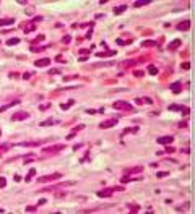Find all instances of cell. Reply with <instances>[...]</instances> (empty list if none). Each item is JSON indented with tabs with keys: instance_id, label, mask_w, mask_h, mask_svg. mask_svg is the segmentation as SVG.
I'll return each mask as SVG.
<instances>
[{
	"instance_id": "obj_1",
	"label": "cell",
	"mask_w": 195,
	"mask_h": 214,
	"mask_svg": "<svg viewBox=\"0 0 195 214\" xmlns=\"http://www.w3.org/2000/svg\"><path fill=\"white\" fill-rule=\"evenodd\" d=\"M70 185H75V182H60V183H55L52 187H46V188H41L39 191L44 193V191H54L57 188H65V187H70Z\"/></svg>"
},
{
	"instance_id": "obj_2",
	"label": "cell",
	"mask_w": 195,
	"mask_h": 214,
	"mask_svg": "<svg viewBox=\"0 0 195 214\" xmlns=\"http://www.w3.org/2000/svg\"><path fill=\"white\" fill-rule=\"evenodd\" d=\"M62 178V174L60 172H54V174H49V175H44V177H39L37 178V183H46V182H54Z\"/></svg>"
},
{
	"instance_id": "obj_3",
	"label": "cell",
	"mask_w": 195,
	"mask_h": 214,
	"mask_svg": "<svg viewBox=\"0 0 195 214\" xmlns=\"http://www.w3.org/2000/svg\"><path fill=\"white\" fill-rule=\"evenodd\" d=\"M65 149V144H54V146H46L42 148V152L44 154H55V152H60Z\"/></svg>"
},
{
	"instance_id": "obj_4",
	"label": "cell",
	"mask_w": 195,
	"mask_h": 214,
	"mask_svg": "<svg viewBox=\"0 0 195 214\" xmlns=\"http://www.w3.org/2000/svg\"><path fill=\"white\" fill-rule=\"evenodd\" d=\"M114 109H119V110H133V106L127 101H116V102L112 104Z\"/></svg>"
},
{
	"instance_id": "obj_5",
	"label": "cell",
	"mask_w": 195,
	"mask_h": 214,
	"mask_svg": "<svg viewBox=\"0 0 195 214\" xmlns=\"http://www.w3.org/2000/svg\"><path fill=\"white\" fill-rule=\"evenodd\" d=\"M117 123H119V120H117V119H109V120H104V122H101V123H99V128L106 130V128H112V127H116Z\"/></svg>"
},
{
	"instance_id": "obj_6",
	"label": "cell",
	"mask_w": 195,
	"mask_h": 214,
	"mask_svg": "<svg viewBox=\"0 0 195 214\" xmlns=\"http://www.w3.org/2000/svg\"><path fill=\"white\" fill-rule=\"evenodd\" d=\"M26 119H29V114L25 112V110H20V112H17V114H13L12 115L13 122H21V120H26Z\"/></svg>"
},
{
	"instance_id": "obj_7",
	"label": "cell",
	"mask_w": 195,
	"mask_h": 214,
	"mask_svg": "<svg viewBox=\"0 0 195 214\" xmlns=\"http://www.w3.org/2000/svg\"><path fill=\"white\" fill-rule=\"evenodd\" d=\"M49 65H50V58L49 57L37 58L36 62H34V67H39V68H42V67H49Z\"/></svg>"
},
{
	"instance_id": "obj_8",
	"label": "cell",
	"mask_w": 195,
	"mask_h": 214,
	"mask_svg": "<svg viewBox=\"0 0 195 214\" xmlns=\"http://www.w3.org/2000/svg\"><path fill=\"white\" fill-rule=\"evenodd\" d=\"M156 141H158V144H171L172 141H174V136H171V135H167V136H159Z\"/></svg>"
},
{
	"instance_id": "obj_9",
	"label": "cell",
	"mask_w": 195,
	"mask_h": 214,
	"mask_svg": "<svg viewBox=\"0 0 195 214\" xmlns=\"http://www.w3.org/2000/svg\"><path fill=\"white\" fill-rule=\"evenodd\" d=\"M169 89L174 91V94H179L181 93V89H182V81H174L169 84Z\"/></svg>"
},
{
	"instance_id": "obj_10",
	"label": "cell",
	"mask_w": 195,
	"mask_h": 214,
	"mask_svg": "<svg viewBox=\"0 0 195 214\" xmlns=\"http://www.w3.org/2000/svg\"><path fill=\"white\" fill-rule=\"evenodd\" d=\"M124 172H125V175H133V174H140V172H143V167H141V165H137V167H130V169H125Z\"/></svg>"
},
{
	"instance_id": "obj_11",
	"label": "cell",
	"mask_w": 195,
	"mask_h": 214,
	"mask_svg": "<svg viewBox=\"0 0 195 214\" xmlns=\"http://www.w3.org/2000/svg\"><path fill=\"white\" fill-rule=\"evenodd\" d=\"M181 45H182V41H181V39H174L172 42L167 44V49H169V50H176V49H179Z\"/></svg>"
},
{
	"instance_id": "obj_12",
	"label": "cell",
	"mask_w": 195,
	"mask_h": 214,
	"mask_svg": "<svg viewBox=\"0 0 195 214\" xmlns=\"http://www.w3.org/2000/svg\"><path fill=\"white\" fill-rule=\"evenodd\" d=\"M177 29H179V31H189V29H190V21H189V20L181 21V23L177 25Z\"/></svg>"
},
{
	"instance_id": "obj_13",
	"label": "cell",
	"mask_w": 195,
	"mask_h": 214,
	"mask_svg": "<svg viewBox=\"0 0 195 214\" xmlns=\"http://www.w3.org/2000/svg\"><path fill=\"white\" fill-rule=\"evenodd\" d=\"M21 29L28 34V33H31V31H34L36 26H34V23H23V25H21Z\"/></svg>"
},
{
	"instance_id": "obj_14",
	"label": "cell",
	"mask_w": 195,
	"mask_h": 214,
	"mask_svg": "<svg viewBox=\"0 0 195 214\" xmlns=\"http://www.w3.org/2000/svg\"><path fill=\"white\" fill-rule=\"evenodd\" d=\"M111 195H112V188H106V190L98 191V196H99V198H109Z\"/></svg>"
},
{
	"instance_id": "obj_15",
	"label": "cell",
	"mask_w": 195,
	"mask_h": 214,
	"mask_svg": "<svg viewBox=\"0 0 195 214\" xmlns=\"http://www.w3.org/2000/svg\"><path fill=\"white\" fill-rule=\"evenodd\" d=\"M15 23V18H0V26H8Z\"/></svg>"
},
{
	"instance_id": "obj_16",
	"label": "cell",
	"mask_w": 195,
	"mask_h": 214,
	"mask_svg": "<svg viewBox=\"0 0 195 214\" xmlns=\"http://www.w3.org/2000/svg\"><path fill=\"white\" fill-rule=\"evenodd\" d=\"M159 42L156 41H151V39H146V41L141 42V47H154V45H158Z\"/></svg>"
},
{
	"instance_id": "obj_17",
	"label": "cell",
	"mask_w": 195,
	"mask_h": 214,
	"mask_svg": "<svg viewBox=\"0 0 195 214\" xmlns=\"http://www.w3.org/2000/svg\"><path fill=\"white\" fill-rule=\"evenodd\" d=\"M129 8V5H119V7H116V8H114V13H116V15H121V13H124L125 10Z\"/></svg>"
},
{
	"instance_id": "obj_18",
	"label": "cell",
	"mask_w": 195,
	"mask_h": 214,
	"mask_svg": "<svg viewBox=\"0 0 195 214\" xmlns=\"http://www.w3.org/2000/svg\"><path fill=\"white\" fill-rule=\"evenodd\" d=\"M96 55H98V57H101V58H104V57H111V55H116V52H114V50H106V52H98Z\"/></svg>"
},
{
	"instance_id": "obj_19",
	"label": "cell",
	"mask_w": 195,
	"mask_h": 214,
	"mask_svg": "<svg viewBox=\"0 0 195 214\" xmlns=\"http://www.w3.org/2000/svg\"><path fill=\"white\" fill-rule=\"evenodd\" d=\"M140 128L138 127H129V128H125L124 132H122V135H130V133H137Z\"/></svg>"
},
{
	"instance_id": "obj_20",
	"label": "cell",
	"mask_w": 195,
	"mask_h": 214,
	"mask_svg": "<svg viewBox=\"0 0 195 214\" xmlns=\"http://www.w3.org/2000/svg\"><path fill=\"white\" fill-rule=\"evenodd\" d=\"M17 104H20V101H13V102H10V104H5V106L0 107V112H5L7 109H10L12 106H17Z\"/></svg>"
},
{
	"instance_id": "obj_21",
	"label": "cell",
	"mask_w": 195,
	"mask_h": 214,
	"mask_svg": "<svg viewBox=\"0 0 195 214\" xmlns=\"http://www.w3.org/2000/svg\"><path fill=\"white\" fill-rule=\"evenodd\" d=\"M44 39H46V36H44V34H39V36H36L33 41H31V44H33V45L34 44H39V42H42Z\"/></svg>"
},
{
	"instance_id": "obj_22",
	"label": "cell",
	"mask_w": 195,
	"mask_h": 214,
	"mask_svg": "<svg viewBox=\"0 0 195 214\" xmlns=\"http://www.w3.org/2000/svg\"><path fill=\"white\" fill-rule=\"evenodd\" d=\"M148 3H151L150 0H137V2H133V7H143V5H148Z\"/></svg>"
},
{
	"instance_id": "obj_23",
	"label": "cell",
	"mask_w": 195,
	"mask_h": 214,
	"mask_svg": "<svg viewBox=\"0 0 195 214\" xmlns=\"http://www.w3.org/2000/svg\"><path fill=\"white\" fill-rule=\"evenodd\" d=\"M73 104H75V101H73V99H70L67 104H60V109H62V110H68L70 106H73Z\"/></svg>"
},
{
	"instance_id": "obj_24",
	"label": "cell",
	"mask_w": 195,
	"mask_h": 214,
	"mask_svg": "<svg viewBox=\"0 0 195 214\" xmlns=\"http://www.w3.org/2000/svg\"><path fill=\"white\" fill-rule=\"evenodd\" d=\"M54 123H55V120L47 119V120H44V122H39V127H49V125H54Z\"/></svg>"
},
{
	"instance_id": "obj_25",
	"label": "cell",
	"mask_w": 195,
	"mask_h": 214,
	"mask_svg": "<svg viewBox=\"0 0 195 214\" xmlns=\"http://www.w3.org/2000/svg\"><path fill=\"white\" fill-rule=\"evenodd\" d=\"M138 63V60H125V62H122L121 65L122 67H135Z\"/></svg>"
},
{
	"instance_id": "obj_26",
	"label": "cell",
	"mask_w": 195,
	"mask_h": 214,
	"mask_svg": "<svg viewBox=\"0 0 195 214\" xmlns=\"http://www.w3.org/2000/svg\"><path fill=\"white\" fill-rule=\"evenodd\" d=\"M46 49H47V47H41V45H39V47H36V45H33V47H31V52L39 54V52H44Z\"/></svg>"
},
{
	"instance_id": "obj_27",
	"label": "cell",
	"mask_w": 195,
	"mask_h": 214,
	"mask_svg": "<svg viewBox=\"0 0 195 214\" xmlns=\"http://www.w3.org/2000/svg\"><path fill=\"white\" fill-rule=\"evenodd\" d=\"M129 209H130V213H132V214H135V213L140 211V206H138V204H129Z\"/></svg>"
},
{
	"instance_id": "obj_28",
	"label": "cell",
	"mask_w": 195,
	"mask_h": 214,
	"mask_svg": "<svg viewBox=\"0 0 195 214\" xmlns=\"http://www.w3.org/2000/svg\"><path fill=\"white\" fill-rule=\"evenodd\" d=\"M7 44L8 45H17V44H20V39H18V37H12V39L7 41Z\"/></svg>"
},
{
	"instance_id": "obj_29",
	"label": "cell",
	"mask_w": 195,
	"mask_h": 214,
	"mask_svg": "<svg viewBox=\"0 0 195 214\" xmlns=\"http://www.w3.org/2000/svg\"><path fill=\"white\" fill-rule=\"evenodd\" d=\"M148 73L150 75H158V68L154 65H148Z\"/></svg>"
},
{
	"instance_id": "obj_30",
	"label": "cell",
	"mask_w": 195,
	"mask_h": 214,
	"mask_svg": "<svg viewBox=\"0 0 195 214\" xmlns=\"http://www.w3.org/2000/svg\"><path fill=\"white\" fill-rule=\"evenodd\" d=\"M34 175H36V170H34V169H31V170H29V174L26 175V178H25V180H26V182H29V180H31V177H34Z\"/></svg>"
},
{
	"instance_id": "obj_31",
	"label": "cell",
	"mask_w": 195,
	"mask_h": 214,
	"mask_svg": "<svg viewBox=\"0 0 195 214\" xmlns=\"http://www.w3.org/2000/svg\"><path fill=\"white\" fill-rule=\"evenodd\" d=\"M181 114H184V115H189L190 114V109L187 106H182V109H181Z\"/></svg>"
},
{
	"instance_id": "obj_32",
	"label": "cell",
	"mask_w": 195,
	"mask_h": 214,
	"mask_svg": "<svg viewBox=\"0 0 195 214\" xmlns=\"http://www.w3.org/2000/svg\"><path fill=\"white\" fill-rule=\"evenodd\" d=\"M132 75H133V76H143V75H145V71H143V70H133Z\"/></svg>"
},
{
	"instance_id": "obj_33",
	"label": "cell",
	"mask_w": 195,
	"mask_h": 214,
	"mask_svg": "<svg viewBox=\"0 0 195 214\" xmlns=\"http://www.w3.org/2000/svg\"><path fill=\"white\" fill-rule=\"evenodd\" d=\"M167 175H169V172H167V170H163V172H156V177H167Z\"/></svg>"
},
{
	"instance_id": "obj_34",
	"label": "cell",
	"mask_w": 195,
	"mask_h": 214,
	"mask_svg": "<svg viewBox=\"0 0 195 214\" xmlns=\"http://www.w3.org/2000/svg\"><path fill=\"white\" fill-rule=\"evenodd\" d=\"M5 187H7V178L0 177V188H5Z\"/></svg>"
},
{
	"instance_id": "obj_35",
	"label": "cell",
	"mask_w": 195,
	"mask_h": 214,
	"mask_svg": "<svg viewBox=\"0 0 195 214\" xmlns=\"http://www.w3.org/2000/svg\"><path fill=\"white\" fill-rule=\"evenodd\" d=\"M181 68H182V70H190V63H189V62H184L182 63V65H181Z\"/></svg>"
},
{
	"instance_id": "obj_36",
	"label": "cell",
	"mask_w": 195,
	"mask_h": 214,
	"mask_svg": "<svg viewBox=\"0 0 195 214\" xmlns=\"http://www.w3.org/2000/svg\"><path fill=\"white\" fill-rule=\"evenodd\" d=\"M70 41H72V36H68V34L62 37V42H63V44H68V42H70Z\"/></svg>"
},
{
	"instance_id": "obj_37",
	"label": "cell",
	"mask_w": 195,
	"mask_h": 214,
	"mask_svg": "<svg viewBox=\"0 0 195 214\" xmlns=\"http://www.w3.org/2000/svg\"><path fill=\"white\" fill-rule=\"evenodd\" d=\"M36 208L37 206H26V213H34V211H36Z\"/></svg>"
},
{
	"instance_id": "obj_38",
	"label": "cell",
	"mask_w": 195,
	"mask_h": 214,
	"mask_svg": "<svg viewBox=\"0 0 195 214\" xmlns=\"http://www.w3.org/2000/svg\"><path fill=\"white\" fill-rule=\"evenodd\" d=\"M83 128H85V127H83V125H78V127H75V128H73V130H72V133H75V135H76V133H78V132H80V130H83Z\"/></svg>"
},
{
	"instance_id": "obj_39",
	"label": "cell",
	"mask_w": 195,
	"mask_h": 214,
	"mask_svg": "<svg viewBox=\"0 0 195 214\" xmlns=\"http://www.w3.org/2000/svg\"><path fill=\"white\" fill-rule=\"evenodd\" d=\"M33 160H36V157H34V156H28L25 159V164H29V162H33Z\"/></svg>"
},
{
	"instance_id": "obj_40",
	"label": "cell",
	"mask_w": 195,
	"mask_h": 214,
	"mask_svg": "<svg viewBox=\"0 0 195 214\" xmlns=\"http://www.w3.org/2000/svg\"><path fill=\"white\" fill-rule=\"evenodd\" d=\"M78 75H70V76H65V81H70V80H76Z\"/></svg>"
},
{
	"instance_id": "obj_41",
	"label": "cell",
	"mask_w": 195,
	"mask_h": 214,
	"mask_svg": "<svg viewBox=\"0 0 195 214\" xmlns=\"http://www.w3.org/2000/svg\"><path fill=\"white\" fill-rule=\"evenodd\" d=\"M91 52V49H80L78 54H81V55H85V54H90Z\"/></svg>"
},
{
	"instance_id": "obj_42",
	"label": "cell",
	"mask_w": 195,
	"mask_h": 214,
	"mask_svg": "<svg viewBox=\"0 0 195 214\" xmlns=\"http://www.w3.org/2000/svg\"><path fill=\"white\" fill-rule=\"evenodd\" d=\"M55 60H57V62H62V63H67V60L63 57H60V55H57V57H55Z\"/></svg>"
},
{
	"instance_id": "obj_43",
	"label": "cell",
	"mask_w": 195,
	"mask_h": 214,
	"mask_svg": "<svg viewBox=\"0 0 195 214\" xmlns=\"http://www.w3.org/2000/svg\"><path fill=\"white\" fill-rule=\"evenodd\" d=\"M8 144H2V148H0V152H3V151H8Z\"/></svg>"
},
{
	"instance_id": "obj_44",
	"label": "cell",
	"mask_w": 195,
	"mask_h": 214,
	"mask_svg": "<svg viewBox=\"0 0 195 214\" xmlns=\"http://www.w3.org/2000/svg\"><path fill=\"white\" fill-rule=\"evenodd\" d=\"M117 44H119V45H125V44H127V42H125V41H122V39H117Z\"/></svg>"
},
{
	"instance_id": "obj_45",
	"label": "cell",
	"mask_w": 195,
	"mask_h": 214,
	"mask_svg": "<svg viewBox=\"0 0 195 214\" xmlns=\"http://www.w3.org/2000/svg\"><path fill=\"white\" fill-rule=\"evenodd\" d=\"M60 73V70H49V75H57Z\"/></svg>"
},
{
	"instance_id": "obj_46",
	"label": "cell",
	"mask_w": 195,
	"mask_h": 214,
	"mask_svg": "<svg viewBox=\"0 0 195 214\" xmlns=\"http://www.w3.org/2000/svg\"><path fill=\"white\" fill-rule=\"evenodd\" d=\"M166 152H174V148H171V146H166Z\"/></svg>"
},
{
	"instance_id": "obj_47",
	"label": "cell",
	"mask_w": 195,
	"mask_h": 214,
	"mask_svg": "<svg viewBox=\"0 0 195 214\" xmlns=\"http://www.w3.org/2000/svg\"><path fill=\"white\" fill-rule=\"evenodd\" d=\"M39 109H41V110H46V109H49V106H47V104H44V106H39Z\"/></svg>"
},
{
	"instance_id": "obj_48",
	"label": "cell",
	"mask_w": 195,
	"mask_h": 214,
	"mask_svg": "<svg viewBox=\"0 0 195 214\" xmlns=\"http://www.w3.org/2000/svg\"><path fill=\"white\" fill-rule=\"evenodd\" d=\"M41 20H42V16H36V18L33 20V23H37V21H41Z\"/></svg>"
},
{
	"instance_id": "obj_49",
	"label": "cell",
	"mask_w": 195,
	"mask_h": 214,
	"mask_svg": "<svg viewBox=\"0 0 195 214\" xmlns=\"http://www.w3.org/2000/svg\"><path fill=\"white\" fill-rule=\"evenodd\" d=\"M93 36V29H90V31H88V34H86V37H88V39H90V37H91Z\"/></svg>"
},
{
	"instance_id": "obj_50",
	"label": "cell",
	"mask_w": 195,
	"mask_h": 214,
	"mask_svg": "<svg viewBox=\"0 0 195 214\" xmlns=\"http://www.w3.org/2000/svg\"><path fill=\"white\" fill-rule=\"evenodd\" d=\"M86 114H96V110H93V109H88Z\"/></svg>"
},
{
	"instance_id": "obj_51",
	"label": "cell",
	"mask_w": 195,
	"mask_h": 214,
	"mask_svg": "<svg viewBox=\"0 0 195 214\" xmlns=\"http://www.w3.org/2000/svg\"><path fill=\"white\" fill-rule=\"evenodd\" d=\"M0 213H5V209H2V208H0Z\"/></svg>"
}]
</instances>
